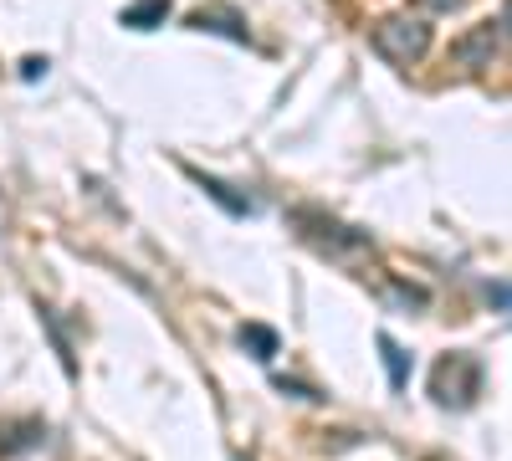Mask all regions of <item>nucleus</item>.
Here are the masks:
<instances>
[{
    "label": "nucleus",
    "instance_id": "nucleus-1",
    "mask_svg": "<svg viewBox=\"0 0 512 461\" xmlns=\"http://www.w3.org/2000/svg\"><path fill=\"white\" fill-rule=\"evenodd\" d=\"M369 41H374V52L390 62V67H415V62H425V52H431L436 36H431V21H425V16L395 11V16L374 21Z\"/></svg>",
    "mask_w": 512,
    "mask_h": 461
},
{
    "label": "nucleus",
    "instance_id": "nucleus-2",
    "mask_svg": "<svg viewBox=\"0 0 512 461\" xmlns=\"http://www.w3.org/2000/svg\"><path fill=\"white\" fill-rule=\"evenodd\" d=\"M292 221L303 226V236H308L318 251H328V257H338V262H349V257H374V241H369L364 231L344 226V221H333V216H318V211H297Z\"/></svg>",
    "mask_w": 512,
    "mask_h": 461
},
{
    "label": "nucleus",
    "instance_id": "nucleus-3",
    "mask_svg": "<svg viewBox=\"0 0 512 461\" xmlns=\"http://www.w3.org/2000/svg\"><path fill=\"white\" fill-rule=\"evenodd\" d=\"M502 21H477L466 36H456L451 41V57L461 62V67H492V57H497V41H502V31H497Z\"/></svg>",
    "mask_w": 512,
    "mask_h": 461
},
{
    "label": "nucleus",
    "instance_id": "nucleus-4",
    "mask_svg": "<svg viewBox=\"0 0 512 461\" xmlns=\"http://www.w3.org/2000/svg\"><path fill=\"white\" fill-rule=\"evenodd\" d=\"M190 26H195V31L231 36V41H246V36H251V31H246V16H236L231 6H200V11H190Z\"/></svg>",
    "mask_w": 512,
    "mask_h": 461
},
{
    "label": "nucleus",
    "instance_id": "nucleus-5",
    "mask_svg": "<svg viewBox=\"0 0 512 461\" xmlns=\"http://www.w3.org/2000/svg\"><path fill=\"white\" fill-rule=\"evenodd\" d=\"M190 180H195V185H200L210 200H216V205H226L231 216H251V211H256V200H251V195H231V185H226V180H216V175H200V170H190Z\"/></svg>",
    "mask_w": 512,
    "mask_h": 461
},
{
    "label": "nucleus",
    "instance_id": "nucleus-6",
    "mask_svg": "<svg viewBox=\"0 0 512 461\" xmlns=\"http://www.w3.org/2000/svg\"><path fill=\"white\" fill-rule=\"evenodd\" d=\"M118 21H123L128 31H154V26L169 21V0H134V6L118 11Z\"/></svg>",
    "mask_w": 512,
    "mask_h": 461
},
{
    "label": "nucleus",
    "instance_id": "nucleus-7",
    "mask_svg": "<svg viewBox=\"0 0 512 461\" xmlns=\"http://www.w3.org/2000/svg\"><path fill=\"white\" fill-rule=\"evenodd\" d=\"M379 359H384V369H390V385L405 390L410 385V354L390 339V333H379Z\"/></svg>",
    "mask_w": 512,
    "mask_h": 461
},
{
    "label": "nucleus",
    "instance_id": "nucleus-8",
    "mask_svg": "<svg viewBox=\"0 0 512 461\" xmlns=\"http://www.w3.org/2000/svg\"><path fill=\"white\" fill-rule=\"evenodd\" d=\"M241 344H251V349H256V359H272V354H277V333L251 323V328H241Z\"/></svg>",
    "mask_w": 512,
    "mask_h": 461
},
{
    "label": "nucleus",
    "instance_id": "nucleus-9",
    "mask_svg": "<svg viewBox=\"0 0 512 461\" xmlns=\"http://www.w3.org/2000/svg\"><path fill=\"white\" fill-rule=\"evenodd\" d=\"M461 0H420V11H456Z\"/></svg>",
    "mask_w": 512,
    "mask_h": 461
},
{
    "label": "nucleus",
    "instance_id": "nucleus-10",
    "mask_svg": "<svg viewBox=\"0 0 512 461\" xmlns=\"http://www.w3.org/2000/svg\"><path fill=\"white\" fill-rule=\"evenodd\" d=\"M0 241H6V195H0Z\"/></svg>",
    "mask_w": 512,
    "mask_h": 461
}]
</instances>
